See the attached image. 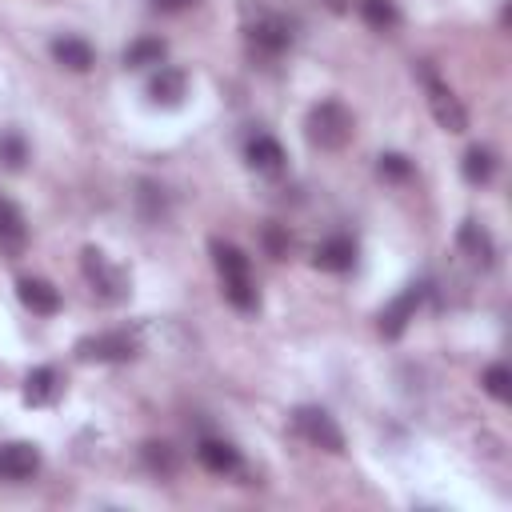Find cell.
<instances>
[{
  "label": "cell",
  "mask_w": 512,
  "mask_h": 512,
  "mask_svg": "<svg viewBox=\"0 0 512 512\" xmlns=\"http://www.w3.org/2000/svg\"><path fill=\"white\" fill-rule=\"evenodd\" d=\"M80 268H84V280L92 284V296L104 300V304H124L132 284H128V272L100 248H84L80 252Z\"/></svg>",
  "instance_id": "cell-3"
},
{
  "label": "cell",
  "mask_w": 512,
  "mask_h": 512,
  "mask_svg": "<svg viewBox=\"0 0 512 512\" xmlns=\"http://www.w3.org/2000/svg\"><path fill=\"white\" fill-rule=\"evenodd\" d=\"M416 76H420V84H424V96H428V108H432L436 124H440L444 132H464V128H468V112H464V104L456 100V92L436 76V68H432V64H416Z\"/></svg>",
  "instance_id": "cell-4"
},
{
  "label": "cell",
  "mask_w": 512,
  "mask_h": 512,
  "mask_svg": "<svg viewBox=\"0 0 512 512\" xmlns=\"http://www.w3.org/2000/svg\"><path fill=\"white\" fill-rule=\"evenodd\" d=\"M140 352L136 336L124 332V328H112V332H96V336H84L76 340V356L80 360H96V364H124Z\"/></svg>",
  "instance_id": "cell-6"
},
{
  "label": "cell",
  "mask_w": 512,
  "mask_h": 512,
  "mask_svg": "<svg viewBox=\"0 0 512 512\" xmlns=\"http://www.w3.org/2000/svg\"><path fill=\"white\" fill-rule=\"evenodd\" d=\"M164 56H168V40H160V36H136L124 48V68H160Z\"/></svg>",
  "instance_id": "cell-19"
},
{
  "label": "cell",
  "mask_w": 512,
  "mask_h": 512,
  "mask_svg": "<svg viewBox=\"0 0 512 512\" xmlns=\"http://www.w3.org/2000/svg\"><path fill=\"white\" fill-rule=\"evenodd\" d=\"M196 460H200L208 472H216V476H228V472H236V468H240V452H236V444H228V440H216V436L200 440V448H196Z\"/></svg>",
  "instance_id": "cell-17"
},
{
  "label": "cell",
  "mask_w": 512,
  "mask_h": 512,
  "mask_svg": "<svg viewBox=\"0 0 512 512\" xmlns=\"http://www.w3.org/2000/svg\"><path fill=\"white\" fill-rule=\"evenodd\" d=\"M352 132H356V116L340 100H320L304 116V136L320 152H340L352 140Z\"/></svg>",
  "instance_id": "cell-2"
},
{
  "label": "cell",
  "mask_w": 512,
  "mask_h": 512,
  "mask_svg": "<svg viewBox=\"0 0 512 512\" xmlns=\"http://www.w3.org/2000/svg\"><path fill=\"white\" fill-rule=\"evenodd\" d=\"M248 44H252V52H260V56H280V52H288V44H292V24L284 20V16H276V12H268V8H260L256 12V20L248 24Z\"/></svg>",
  "instance_id": "cell-7"
},
{
  "label": "cell",
  "mask_w": 512,
  "mask_h": 512,
  "mask_svg": "<svg viewBox=\"0 0 512 512\" xmlns=\"http://www.w3.org/2000/svg\"><path fill=\"white\" fill-rule=\"evenodd\" d=\"M264 240H268V248H272V256H276V260L288 252V240H280V232H276V228H268V232H264Z\"/></svg>",
  "instance_id": "cell-26"
},
{
  "label": "cell",
  "mask_w": 512,
  "mask_h": 512,
  "mask_svg": "<svg viewBox=\"0 0 512 512\" xmlns=\"http://www.w3.org/2000/svg\"><path fill=\"white\" fill-rule=\"evenodd\" d=\"M24 244H28L24 212H20L12 200H4V196H0V248L16 256V252H24Z\"/></svg>",
  "instance_id": "cell-18"
},
{
  "label": "cell",
  "mask_w": 512,
  "mask_h": 512,
  "mask_svg": "<svg viewBox=\"0 0 512 512\" xmlns=\"http://www.w3.org/2000/svg\"><path fill=\"white\" fill-rule=\"evenodd\" d=\"M0 164L8 172H20L28 164V140L20 132H0Z\"/></svg>",
  "instance_id": "cell-23"
},
{
  "label": "cell",
  "mask_w": 512,
  "mask_h": 512,
  "mask_svg": "<svg viewBox=\"0 0 512 512\" xmlns=\"http://www.w3.org/2000/svg\"><path fill=\"white\" fill-rule=\"evenodd\" d=\"M140 456H144L148 472H156V476H176V468H180L176 448H172V444H164V440H148V444L140 448Z\"/></svg>",
  "instance_id": "cell-21"
},
{
  "label": "cell",
  "mask_w": 512,
  "mask_h": 512,
  "mask_svg": "<svg viewBox=\"0 0 512 512\" xmlns=\"http://www.w3.org/2000/svg\"><path fill=\"white\" fill-rule=\"evenodd\" d=\"M292 424H296V432H300L308 444H316V448H324V452H344V432H340V424L332 420L328 408H320V404H300V408L292 412Z\"/></svg>",
  "instance_id": "cell-5"
},
{
  "label": "cell",
  "mask_w": 512,
  "mask_h": 512,
  "mask_svg": "<svg viewBox=\"0 0 512 512\" xmlns=\"http://www.w3.org/2000/svg\"><path fill=\"white\" fill-rule=\"evenodd\" d=\"M460 172H464L468 184H488V180L496 176V156H492V148H484V144L468 148L464 160H460Z\"/></svg>",
  "instance_id": "cell-20"
},
{
  "label": "cell",
  "mask_w": 512,
  "mask_h": 512,
  "mask_svg": "<svg viewBox=\"0 0 512 512\" xmlns=\"http://www.w3.org/2000/svg\"><path fill=\"white\" fill-rule=\"evenodd\" d=\"M196 0H152V8L156 12H184V8H192Z\"/></svg>",
  "instance_id": "cell-27"
},
{
  "label": "cell",
  "mask_w": 512,
  "mask_h": 512,
  "mask_svg": "<svg viewBox=\"0 0 512 512\" xmlns=\"http://www.w3.org/2000/svg\"><path fill=\"white\" fill-rule=\"evenodd\" d=\"M480 384H484V392H488L492 400H500V404L512 396V372H508L504 364H488L484 376H480Z\"/></svg>",
  "instance_id": "cell-24"
},
{
  "label": "cell",
  "mask_w": 512,
  "mask_h": 512,
  "mask_svg": "<svg viewBox=\"0 0 512 512\" xmlns=\"http://www.w3.org/2000/svg\"><path fill=\"white\" fill-rule=\"evenodd\" d=\"M244 156H248V164H252L260 176H280V172H284V164H288L284 144H280L276 136H268V132H256V136L248 140Z\"/></svg>",
  "instance_id": "cell-10"
},
{
  "label": "cell",
  "mask_w": 512,
  "mask_h": 512,
  "mask_svg": "<svg viewBox=\"0 0 512 512\" xmlns=\"http://www.w3.org/2000/svg\"><path fill=\"white\" fill-rule=\"evenodd\" d=\"M52 60H56L60 68H68V72H88V68L96 64V48H92L84 36L64 32V36L52 40Z\"/></svg>",
  "instance_id": "cell-14"
},
{
  "label": "cell",
  "mask_w": 512,
  "mask_h": 512,
  "mask_svg": "<svg viewBox=\"0 0 512 512\" xmlns=\"http://www.w3.org/2000/svg\"><path fill=\"white\" fill-rule=\"evenodd\" d=\"M360 16H364V24L376 28V32H392V28L400 24V8H396L392 0H360Z\"/></svg>",
  "instance_id": "cell-22"
},
{
  "label": "cell",
  "mask_w": 512,
  "mask_h": 512,
  "mask_svg": "<svg viewBox=\"0 0 512 512\" xmlns=\"http://www.w3.org/2000/svg\"><path fill=\"white\" fill-rule=\"evenodd\" d=\"M208 252H212V264H216V272H220V284H224L228 304H232L236 312H244V316L260 312V292H256L248 256H244L232 240H220V236L208 244Z\"/></svg>",
  "instance_id": "cell-1"
},
{
  "label": "cell",
  "mask_w": 512,
  "mask_h": 512,
  "mask_svg": "<svg viewBox=\"0 0 512 512\" xmlns=\"http://www.w3.org/2000/svg\"><path fill=\"white\" fill-rule=\"evenodd\" d=\"M16 292H20V304L28 312H36V316H56L60 312V292L48 280H40V276H20Z\"/></svg>",
  "instance_id": "cell-15"
},
{
  "label": "cell",
  "mask_w": 512,
  "mask_h": 512,
  "mask_svg": "<svg viewBox=\"0 0 512 512\" xmlns=\"http://www.w3.org/2000/svg\"><path fill=\"white\" fill-rule=\"evenodd\" d=\"M376 172H380L384 180H408V176H412V160H408L404 152H384V156L376 160Z\"/></svg>",
  "instance_id": "cell-25"
},
{
  "label": "cell",
  "mask_w": 512,
  "mask_h": 512,
  "mask_svg": "<svg viewBox=\"0 0 512 512\" xmlns=\"http://www.w3.org/2000/svg\"><path fill=\"white\" fill-rule=\"evenodd\" d=\"M420 300H424V288H420V284H408V288L380 312V336H384V340H400L404 328H408V320H416Z\"/></svg>",
  "instance_id": "cell-8"
},
{
  "label": "cell",
  "mask_w": 512,
  "mask_h": 512,
  "mask_svg": "<svg viewBox=\"0 0 512 512\" xmlns=\"http://www.w3.org/2000/svg\"><path fill=\"white\" fill-rule=\"evenodd\" d=\"M184 96H188V76H184L180 68L160 64V68L152 72V80H148V100H152L156 108H180Z\"/></svg>",
  "instance_id": "cell-9"
},
{
  "label": "cell",
  "mask_w": 512,
  "mask_h": 512,
  "mask_svg": "<svg viewBox=\"0 0 512 512\" xmlns=\"http://www.w3.org/2000/svg\"><path fill=\"white\" fill-rule=\"evenodd\" d=\"M456 248H460L472 264H480V268H492V260H496V240H492V232H488L484 224H476V220H464V224H460Z\"/></svg>",
  "instance_id": "cell-11"
},
{
  "label": "cell",
  "mask_w": 512,
  "mask_h": 512,
  "mask_svg": "<svg viewBox=\"0 0 512 512\" xmlns=\"http://www.w3.org/2000/svg\"><path fill=\"white\" fill-rule=\"evenodd\" d=\"M328 4H332V8H340V0H328Z\"/></svg>",
  "instance_id": "cell-28"
},
{
  "label": "cell",
  "mask_w": 512,
  "mask_h": 512,
  "mask_svg": "<svg viewBox=\"0 0 512 512\" xmlns=\"http://www.w3.org/2000/svg\"><path fill=\"white\" fill-rule=\"evenodd\" d=\"M64 392V376L52 368V364H40L24 376V404L32 408H44V404H56Z\"/></svg>",
  "instance_id": "cell-12"
},
{
  "label": "cell",
  "mask_w": 512,
  "mask_h": 512,
  "mask_svg": "<svg viewBox=\"0 0 512 512\" xmlns=\"http://www.w3.org/2000/svg\"><path fill=\"white\" fill-rule=\"evenodd\" d=\"M352 264H356V240L344 236V232L328 236V240L316 248V268H324V272H348Z\"/></svg>",
  "instance_id": "cell-16"
},
{
  "label": "cell",
  "mask_w": 512,
  "mask_h": 512,
  "mask_svg": "<svg viewBox=\"0 0 512 512\" xmlns=\"http://www.w3.org/2000/svg\"><path fill=\"white\" fill-rule=\"evenodd\" d=\"M36 468H40L36 444H28V440L0 444V476H4V480H28Z\"/></svg>",
  "instance_id": "cell-13"
}]
</instances>
